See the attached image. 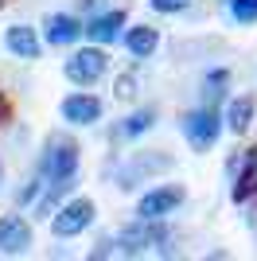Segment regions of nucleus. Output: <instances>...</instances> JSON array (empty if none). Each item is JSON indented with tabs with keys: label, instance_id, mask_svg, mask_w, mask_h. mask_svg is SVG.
<instances>
[{
	"label": "nucleus",
	"instance_id": "23",
	"mask_svg": "<svg viewBox=\"0 0 257 261\" xmlns=\"http://www.w3.org/2000/svg\"><path fill=\"white\" fill-rule=\"evenodd\" d=\"M0 184H4V160H0Z\"/></svg>",
	"mask_w": 257,
	"mask_h": 261
},
{
	"label": "nucleus",
	"instance_id": "22",
	"mask_svg": "<svg viewBox=\"0 0 257 261\" xmlns=\"http://www.w3.org/2000/svg\"><path fill=\"white\" fill-rule=\"evenodd\" d=\"M8 117H12V101L4 98V90H0V125H4Z\"/></svg>",
	"mask_w": 257,
	"mask_h": 261
},
{
	"label": "nucleus",
	"instance_id": "24",
	"mask_svg": "<svg viewBox=\"0 0 257 261\" xmlns=\"http://www.w3.org/2000/svg\"><path fill=\"white\" fill-rule=\"evenodd\" d=\"M218 4H222V8H226V4H230V0H218Z\"/></svg>",
	"mask_w": 257,
	"mask_h": 261
},
{
	"label": "nucleus",
	"instance_id": "5",
	"mask_svg": "<svg viewBox=\"0 0 257 261\" xmlns=\"http://www.w3.org/2000/svg\"><path fill=\"white\" fill-rule=\"evenodd\" d=\"M94 218H97V203H94V199H90V195H70L63 207L51 215V222H47V226H51L55 238L66 242V238L86 234V230L94 226Z\"/></svg>",
	"mask_w": 257,
	"mask_h": 261
},
{
	"label": "nucleus",
	"instance_id": "18",
	"mask_svg": "<svg viewBox=\"0 0 257 261\" xmlns=\"http://www.w3.org/2000/svg\"><path fill=\"white\" fill-rule=\"evenodd\" d=\"M43 187H47V175L35 168V175H32V179H23V187L16 191V207H35L39 195H43Z\"/></svg>",
	"mask_w": 257,
	"mask_h": 261
},
{
	"label": "nucleus",
	"instance_id": "6",
	"mask_svg": "<svg viewBox=\"0 0 257 261\" xmlns=\"http://www.w3.org/2000/svg\"><path fill=\"white\" fill-rule=\"evenodd\" d=\"M226 172H230V199L238 207L257 203V144L253 148H238L226 164Z\"/></svg>",
	"mask_w": 257,
	"mask_h": 261
},
{
	"label": "nucleus",
	"instance_id": "21",
	"mask_svg": "<svg viewBox=\"0 0 257 261\" xmlns=\"http://www.w3.org/2000/svg\"><path fill=\"white\" fill-rule=\"evenodd\" d=\"M148 8L156 16H179V12L191 8V0H148Z\"/></svg>",
	"mask_w": 257,
	"mask_h": 261
},
{
	"label": "nucleus",
	"instance_id": "14",
	"mask_svg": "<svg viewBox=\"0 0 257 261\" xmlns=\"http://www.w3.org/2000/svg\"><path fill=\"white\" fill-rule=\"evenodd\" d=\"M121 47L133 59H152L160 51V28H152V23H128L125 35H121Z\"/></svg>",
	"mask_w": 257,
	"mask_h": 261
},
{
	"label": "nucleus",
	"instance_id": "3",
	"mask_svg": "<svg viewBox=\"0 0 257 261\" xmlns=\"http://www.w3.org/2000/svg\"><path fill=\"white\" fill-rule=\"evenodd\" d=\"M63 74L70 86H82V90H94L101 78L109 74V51L101 43H86V47H74L70 59L63 63Z\"/></svg>",
	"mask_w": 257,
	"mask_h": 261
},
{
	"label": "nucleus",
	"instance_id": "7",
	"mask_svg": "<svg viewBox=\"0 0 257 261\" xmlns=\"http://www.w3.org/2000/svg\"><path fill=\"white\" fill-rule=\"evenodd\" d=\"M183 199H187L183 184H152L148 191L137 199V215L140 218H171L183 207Z\"/></svg>",
	"mask_w": 257,
	"mask_h": 261
},
{
	"label": "nucleus",
	"instance_id": "12",
	"mask_svg": "<svg viewBox=\"0 0 257 261\" xmlns=\"http://www.w3.org/2000/svg\"><path fill=\"white\" fill-rule=\"evenodd\" d=\"M4 47H8L12 59H23V63H35V59H43V51H47L43 32L39 28H28V23H12L8 32H4Z\"/></svg>",
	"mask_w": 257,
	"mask_h": 261
},
{
	"label": "nucleus",
	"instance_id": "4",
	"mask_svg": "<svg viewBox=\"0 0 257 261\" xmlns=\"http://www.w3.org/2000/svg\"><path fill=\"white\" fill-rule=\"evenodd\" d=\"M78 160H82V148H78L74 137H66V133H51L47 141H43V152H39V168L47 179H70L78 175Z\"/></svg>",
	"mask_w": 257,
	"mask_h": 261
},
{
	"label": "nucleus",
	"instance_id": "25",
	"mask_svg": "<svg viewBox=\"0 0 257 261\" xmlns=\"http://www.w3.org/2000/svg\"><path fill=\"white\" fill-rule=\"evenodd\" d=\"M4 4H8V0H0V8H4Z\"/></svg>",
	"mask_w": 257,
	"mask_h": 261
},
{
	"label": "nucleus",
	"instance_id": "20",
	"mask_svg": "<svg viewBox=\"0 0 257 261\" xmlns=\"http://www.w3.org/2000/svg\"><path fill=\"white\" fill-rule=\"evenodd\" d=\"M113 98L117 101H133L137 98V74H117L113 78Z\"/></svg>",
	"mask_w": 257,
	"mask_h": 261
},
{
	"label": "nucleus",
	"instance_id": "2",
	"mask_svg": "<svg viewBox=\"0 0 257 261\" xmlns=\"http://www.w3.org/2000/svg\"><path fill=\"white\" fill-rule=\"evenodd\" d=\"M179 133H183V141L191 144V152H211L226 133V117H222V109L199 101L195 109H187L179 117Z\"/></svg>",
	"mask_w": 257,
	"mask_h": 261
},
{
	"label": "nucleus",
	"instance_id": "9",
	"mask_svg": "<svg viewBox=\"0 0 257 261\" xmlns=\"http://www.w3.org/2000/svg\"><path fill=\"white\" fill-rule=\"evenodd\" d=\"M125 28H128V12L125 8H101V12H94V16L86 20V39L109 47V43H117L121 35H125Z\"/></svg>",
	"mask_w": 257,
	"mask_h": 261
},
{
	"label": "nucleus",
	"instance_id": "17",
	"mask_svg": "<svg viewBox=\"0 0 257 261\" xmlns=\"http://www.w3.org/2000/svg\"><path fill=\"white\" fill-rule=\"evenodd\" d=\"M156 129V106H137L128 117H121V125H117V141H140L144 133H152Z\"/></svg>",
	"mask_w": 257,
	"mask_h": 261
},
{
	"label": "nucleus",
	"instance_id": "8",
	"mask_svg": "<svg viewBox=\"0 0 257 261\" xmlns=\"http://www.w3.org/2000/svg\"><path fill=\"white\" fill-rule=\"evenodd\" d=\"M59 117H63L66 125H74V129H86V125H97V121L106 117V106H101L97 94L78 86L74 94H66V98L59 101Z\"/></svg>",
	"mask_w": 257,
	"mask_h": 261
},
{
	"label": "nucleus",
	"instance_id": "13",
	"mask_svg": "<svg viewBox=\"0 0 257 261\" xmlns=\"http://www.w3.org/2000/svg\"><path fill=\"white\" fill-rule=\"evenodd\" d=\"M156 172H171V156H148V152H140V156H133V160L121 168V191H128V187H137L140 179H148V175H156Z\"/></svg>",
	"mask_w": 257,
	"mask_h": 261
},
{
	"label": "nucleus",
	"instance_id": "11",
	"mask_svg": "<svg viewBox=\"0 0 257 261\" xmlns=\"http://www.w3.org/2000/svg\"><path fill=\"white\" fill-rule=\"evenodd\" d=\"M35 246V230L23 215H0V253L20 257Z\"/></svg>",
	"mask_w": 257,
	"mask_h": 261
},
{
	"label": "nucleus",
	"instance_id": "1",
	"mask_svg": "<svg viewBox=\"0 0 257 261\" xmlns=\"http://www.w3.org/2000/svg\"><path fill=\"white\" fill-rule=\"evenodd\" d=\"M117 253H133V257H140V253H168L171 242H175V230L168 226V218H133L128 226H121L117 234Z\"/></svg>",
	"mask_w": 257,
	"mask_h": 261
},
{
	"label": "nucleus",
	"instance_id": "10",
	"mask_svg": "<svg viewBox=\"0 0 257 261\" xmlns=\"http://www.w3.org/2000/svg\"><path fill=\"white\" fill-rule=\"evenodd\" d=\"M78 39H86V23L70 12H51L43 20V43L47 47H78Z\"/></svg>",
	"mask_w": 257,
	"mask_h": 261
},
{
	"label": "nucleus",
	"instance_id": "15",
	"mask_svg": "<svg viewBox=\"0 0 257 261\" xmlns=\"http://www.w3.org/2000/svg\"><path fill=\"white\" fill-rule=\"evenodd\" d=\"M222 117H226V133L246 137V133L253 129V117H257V98H253V94H238V98H230L226 109H222Z\"/></svg>",
	"mask_w": 257,
	"mask_h": 261
},
{
	"label": "nucleus",
	"instance_id": "19",
	"mask_svg": "<svg viewBox=\"0 0 257 261\" xmlns=\"http://www.w3.org/2000/svg\"><path fill=\"white\" fill-rule=\"evenodd\" d=\"M226 16H230L238 28H253L257 23V0H230V4H226Z\"/></svg>",
	"mask_w": 257,
	"mask_h": 261
},
{
	"label": "nucleus",
	"instance_id": "16",
	"mask_svg": "<svg viewBox=\"0 0 257 261\" xmlns=\"http://www.w3.org/2000/svg\"><path fill=\"white\" fill-rule=\"evenodd\" d=\"M230 70L226 66H214V70H207L203 82H199V101L203 106H214V109H222L226 101H230Z\"/></svg>",
	"mask_w": 257,
	"mask_h": 261
}]
</instances>
